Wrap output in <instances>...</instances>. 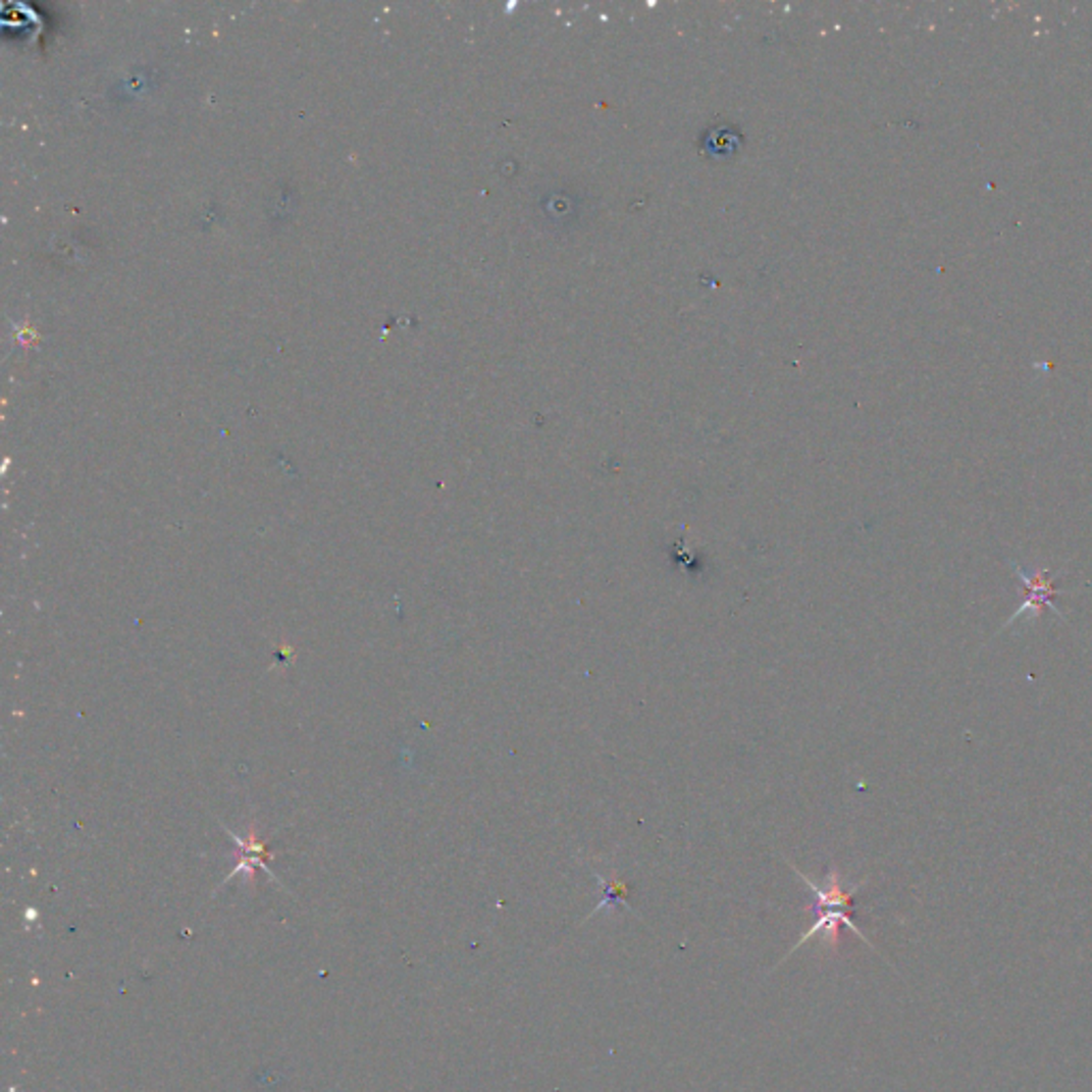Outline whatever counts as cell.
Instances as JSON below:
<instances>
[{
    "label": "cell",
    "mask_w": 1092,
    "mask_h": 1092,
    "mask_svg": "<svg viewBox=\"0 0 1092 1092\" xmlns=\"http://www.w3.org/2000/svg\"><path fill=\"white\" fill-rule=\"evenodd\" d=\"M789 867H792L794 873L804 881V886H807L813 894H816V907H813V909H816L818 920L813 922V924L807 928L804 935L794 943L792 949L787 951V956H783V960H781L779 965H783L789 956H792V954H794V949H798L800 945H804L807 941H811V937H818V935H820L822 945H824L826 949L836 951V949H839V945H841V926H847L849 931H853V933H855L860 939H863L869 947H873L871 939H869L863 931H860V928L855 926V922L851 920L853 896H855V892H857L860 888H863L865 884H857V886H853L851 890H847L845 884H843L841 873L836 871V869H832V871H828V875H826V879H824V886H818L816 881H811V879H809L804 873H800L794 865H789Z\"/></svg>",
    "instance_id": "obj_1"
},
{
    "label": "cell",
    "mask_w": 1092,
    "mask_h": 1092,
    "mask_svg": "<svg viewBox=\"0 0 1092 1092\" xmlns=\"http://www.w3.org/2000/svg\"><path fill=\"white\" fill-rule=\"evenodd\" d=\"M1013 570H1016V576L1022 580V585H1025L1029 597L1020 604V609L1009 617V621L1005 623L1003 630H1007V627H1011L1022 617H1025V619L1039 617L1043 607H1050L1056 615H1060L1058 609L1052 607V602L1056 597V589H1054V578L1045 574L1048 570H1037L1033 576L1027 574L1025 570H1022L1016 564H1013Z\"/></svg>",
    "instance_id": "obj_2"
},
{
    "label": "cell",
    "mask_w": 1092,
    "mask_h": 1092,
    "mask_svg": "<svg viewBox=\"0 0 1092 1092\" xmlns=\"http://www.w3.org/2000/svg\"><path fill=\"white\" fill-rule=\"evenodd\" d=\"M595 877H597V884L604 890V898H602V902L597 904V907L591 912V916H595L602 909L611 907L613 902H623L625 907H630V904H627V894H630V886H627L625 881H621L617 875H613L609 879H604L602 875H595Z\"/></svg>",
    "instance_id": "obj_3"
}]
</instances>
